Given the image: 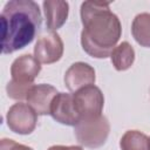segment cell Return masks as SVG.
<instances>
[{
    "mask_svg": "<svg viewBox=\"0 0 150 150\" xmlns=\"http://www.w3.org/2000/svg\"><path fill=\"white\" fill-rule=\"evenodd\" d=\"M131 34L142 47L150 48V14H137L131 25Z\"/></svg>",
    "mask_w": 150,
    "mask_h": 150,
    "instance_id": "4fadbf2b",
    "label": "cell"
},
{
    "mask_svg": "<svg viewBox=\"0 0 150 150\" xmlns=\"http://www.w3.org/2000/svg\"><path fill=\"white\" fill-rule=\"evenodd\" d=\"M110 60L116 70H127L132 66L135 61V50L129 42L123 41L114 48L110 54Z\"/></svg>",
    "mask_w": 150,
    "mask_h": 150,
    "instance_id": "7c38bea8",
    "label": "cell"
},
{
    "mask_svg": "<svg viewBox=\"0 0 150 150\" xmlns=\"http://www.w3.org/2000/svg\"><path fill=\"white\" fill-rule=\"evenodd\" d=\"M56 88L50 84H34L28 94L27 102L28 105L38 114V115H48L50 114V105L54 97L57 95Z\"/></svg>",
    "mask_w": 150,
    "mask_h": 150,
    "instance_id": "9c48e42d",
    "label": "cell"
},
{
    "mask_svg": "<svg viewBox=\"0 0 150 150\" xmlns=\"http://www.w3.org/2000/svg\"><path fill=\"white\" fill-rule=\"evenodd\" d=\"M75 109L81 120L101 116L104 105V97L101 89L94 84L84 87L73 94Z\"/></svg>",
    "mask_w": 150,
    "mask_h": 150,
    "instance_id": "277c9868",
    "label": "cell"
},
{
    "mask_svg": "<svg viewBox=\"0 0 150 150\" xmlns=\"http://www.w3.org/2000/svg\"><path fill=\"white\" fill-rule=\"evenodd\" d=\"M109 121L103 115L95 118L81 120L74 127V134L77 142L91 149L102 146L109 136Z\"/></svg>",
    "mask_w": 150,
    "mask_h": 150,
    "instance_id": "3957f363",
    "label": "cell"
},
{
    "mask_svg": "<svg viewBox=\"0 0 150 150\" xmlns=\"http://www.w3.org/2000/svg\"><path fill=\"white\" fill-rule=\"evenodd\" d=\"M47 150H83L79 145H53Z\"/></svg>",
    "mask_w": 150,
    "mask_h": 150,
    "instance_id": "e0dca14e",
    "label": "cell"
},
{
    "mask_svg": "<svg viewBox=\"0 0 150 150\" xmlns=\"http://www.w3.org/2000/svg\"><path fill=\"white\" fill-rule=\"evenodd\" d=\"M41 71V64L35 56L25 54L15 59L11 66L12 80L20 83H33L39 73Z\"/></svg>",
    "mask_w": 150,
    "mask_h": 150,
    "instance_id": "30bf717a",
    "label": "cell"
},
{
    "mask_svg": "<svg viewBox=\"0 0 150 150\" xmlns=\"http://www.w3.org/2000/svg\"><path fill=\"white\" fill-rule=\"evenodd\" d=\"M95 70L86 62L73 63L64 74V84L69 91H77L95 83Z\"/></svg>",
    "mask_w": 150,
    "mask_h": 150,
    "instance_id": "ba28073f",
    "label": "cell"
},
{
    "mask_svg": "<svg viewBox=\"0 0 150 150\" xmlns=\"http://www.w3.org/2000/svg\"><path fill=\"white\" fill-rule=\"evenodd\" d=\"M8 128L19 135H29L34 131L38 122V114L26 103H15L7 111Z\"/></svg>",
    "mask_w": 150,
    "mask_h": 150,
    "instance_id": "5b68a950",
    "label": "cell"
},
{
    "mask_svg": "<svg viewBox=\"0 0 150 150\" xmlns=\"http://www.w3.org/2000/svg\"><path fill=\"white\" fill-rule=\"evenodd\" d=\"M121 150H150V138L138 131L128 130L120 141Z\"/></svg>",
    "mask_w": 150,
    "mask_h": 150,
    "instance_id": "5bb4252c",
    "label": "cell"
},
{
    "mask_svg": "<svg viewBox=\"0 0 150 150\" xmlns=\"http://www.w3.org/2000/svg\"><path fill=\"white\" fill-rule=\"evenodd\" d=\"M41 19L36 2L32 0L8 1L0 15L2 53L12 54L29 45L41 27Z\"/></svg>",
    "mask_w": 150,
    "mask_h": 150,
    "instance_id": "7a4b0ae2",
    "label": "cell"
},
{
    "mask_svg": "<svg viewBox=\"0 0 150 150\" xmlns=\"http://www.w3.org/2000/svg\"><path fill=\"white\" fill-rule=\"evenodd\" d=\"M33 86H34L33 83H20L14 80H11L6 86L7 95L9 98H13V100L27 98V94Z\"/></svg>",
    "mask_w": 150,
    "mask_h": 150,
    "instance_id": "9a60e30c",
    "label": "cell"
},
{
    "mask_svg": "<svg viewBox=\"0 0 150 150\" xmlns=\"http://www.w3.org/2000/svg\"><path fill=\"white\" fill-rule=\"evenodd\" d=\"M42 6L46 16L47 28L49 30H57L59 28H61L68 18V2L61 0H47L43 1Z\"/></svg>",
    "mask_w": 150,
    "mask_h": 150,
    "instance_id": "8fae6325",
    "label": "cell"
},
{
    "mask_svg": "<svg viewBox=\"0 0 150 150\" xmlns=\"http://www.w3.org/2000/svg\"><path fill=\"white\" fill-rule=\"evenodd\" d=\"M63 55V42L56 32H50L41 36L34 47V56L40 63L50 64Z\"/></svg>",
    "mask_w": 150,
    "mask_h": 150,
    "instance_id": "8992f818",
    "label": "cell"
},
{
    "mask_svg": "<svg viewBox=\"0 0 150 150\" xmlns=\"http://www.w3.org/2000/svg\"><path fill=\"white\" fill-rule=\"evenodd\" d=\"M80 14L83 25L81 32L83 50L96 59L110 56L122 34L120 19L110 11V4L84 1Z\"/></svg>",
    "mask_w": 150,
    "mask_h": 150,
    "instance_id": "6da1fadb",
    "label": "cell"
},
{
    "mask_svg": "<svg viewBox=\"0 0 150 150\" xmlns=\"http://www.w3.org/2000/svg\"><path fill=\"white\" fill-rule=\"evenodd\" d=\"M52 117L64 125H73L75 127L80 121V116L75 109L73 94L68 93H59L50 105V114Z\"/></svg>",
    "mask_w": 150,
    "mask_h": 150,
    "instance_id": "52a82bcc",
    "label": "cell"
},
{
    "mask_svg": "<svg viewBox=\"0 0 150 150\" xmlns=\"http://www.w3.org/2000/svg\"><path fill=\"white\" fill-rule=\"evenodd\" d=\"M0 150H33L30 146L20 144L9 138H2L0 142Z\"/></svg>",
    "mask_w": 150,
    "mask_h": 150,
    "instance_id": "2e32d148",
    "label": "cell"
}]
</instances>
